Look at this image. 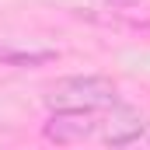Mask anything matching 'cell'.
<instances>
[{
	"label": "cell",
	"mask_w": 150,
	"mask_h": 150,
	"mask_svg": "<svg viewBox=\"0 0 150 150\" xmlns=\"http://www.w3.org/2000/svg\"><path fill=\"white\" fill-rule=\"evenodd\" d=\"M105 4H115V7H129V4H140V0H105Z\"/></svg>",
	"instance_id": "4"
},
{
	"label": "cell",
	"mask_w": 150,
	"mask_h": 150,
	"mask_svg": "<svg viewBox=\"0 0 150 150\" xmlns=\"http://www.w3.org/2000/svg\"><path fill=\"white\" fill-rule=\"evenodd\" d=\"M101 115L98 108H52L49 119L42 122V136L56 147H74L91 136H98Z\"/></svg>",
	"instance_id": "2"
},
{
	"label": "cell",
	"mask_w": 150,
	"mask_h": 150,
	"mask_svg": "<svg viewBox=\"0 0 150 150\" xmlns=\"http://www.w3.org/2000/svg\"><path fill=\"white\" fill-rule=\"evenodd\" d=\"M119 101V87L108 77H63L56 80V87L49 91V105L52 108H115Z\"/></svg>",
	"instance_id": "1"
},
{
	"label": "cell",
	"mask_w": 150,
	"mask_h": 150,
	"mask_svg": "<svg viewBox=\"0 0 150 150\" xmlns=\"http://www.w3.org/2000/svg\"><path fill=\"white\" fill-rule=\"evenodd\" d=\"M52 59H56L52 49L25 52V49H4L0 45V63H7V67H42V63H52Z\"/></svg>",
	"instance_id": "3"
}]
</instances>
